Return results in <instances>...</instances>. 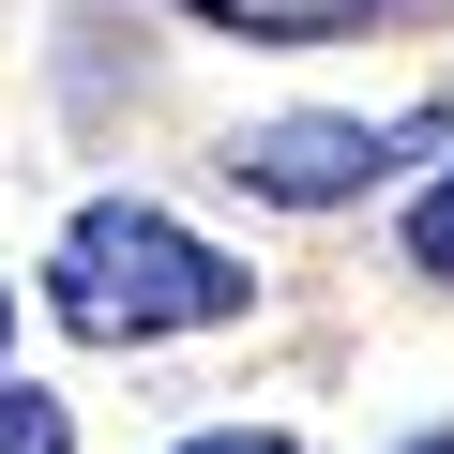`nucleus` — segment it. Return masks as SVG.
Here are the masks:
<instances>
[{"instance_id":"f257e3e1","label":"nucleus","mask_w":454,"mask_h":454,"mask_svg":"<svg viewBox=\"0 0 454 454\" xmlns=\"http://www.w3.org/2000/svg\"><path fill=\"white\" fill-rule=\"evenodd\" d=\"M46 303H61L91 348H152V333H212V318H243V258H212L197 227H167V212L106 197V212H76V227H61Z\"/></svg>"},{"instance_id":"f03ea898","label":"nucleus","mask_w":454,"mask_h":454,"mask_svg":"<svg viewBox=\"0 0 454 454\" xmlns=\"http://www.w3.org/2000/svg\"><path fill=\"white\" fill-rule=\"evenodd\" d=\"M409 152H439V121H258V137H227V182L273 212H333V197L394 182Z\"/></svg>"},{"instance_id":"7ed1b4c3","label":"nucleus","mask_w":454,"mask_h":454,"mask_svg":"<svg viewBox=\"0 0 454 454\" xmlns=\"http://www.w3.org/2000/svg\"><path fill=\"white\" fill-rule=\"evenodd\" d=\"M182 16L243 31V46H333V31H379V16H424V0H182Z\"/></svg>"},{"instance_id":"20e7f679","label":"nucleus","mask_w":454,"mask_h":454,"mask_svg":"<svg viewBox=\"0 0 454 454\" xmlns=\"http://www.w3.org/2000/svg\"><path fill=\"white\" fill-rule=\"evenodd\" d=\"M0 454H76L61 394H31V379H0Z\"/></svg>"},{"instance_id":"39448f33","label":"nucleus","mask_w":454,"mask_h":454,"mask_svg":"<svg viewBox=\"0 0 454 454\" xmlns=\"http://www.w3.org/2000/svg\"><path fill=\"white\" fill-rule=\"evenodd\" d=\"M409 258H424V273H454V167H439V182H424V212H409Z\"/></svg>"},{"instance_id":"423d86ee","label":"nucleus","mask_w":454,"mask_h":454,"mask_svg":"<svg viewBox=\"0 0 454 454\" xmlns=\"http://www.w3.org/2000/svg\"><path fill=\"white\" fill-rule=\"evenodd\" d=\"M197 454H288V439H197Z\"/></svg>"},{"instance_id":"0eeeda50","label":"nucleus","mask_w":454,"mask_h":454,"mask_svg":"<svg viewBox=\"0 0 454 454\" xmlns=\"http://www.w3.org/2000/svg\"><path fill=\"white\" fill-rule=\"evenodd\" d=\"M0 348H16V303H0Z\"/></svg>"},{"instance_id":"6e6552de","label":"nucleus","mask_w":454,"mask_h":454,"mask_svg":"<svg viewBox=\"0 0 454 454\" xmlns=\"http://www.w3.org/2000/svg\"><path fill=\"white\" fill-rule=\"evenodd\" d=\"M424 454H454V439H424Z\"/></svg>"}]
</instances>
